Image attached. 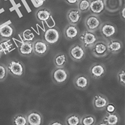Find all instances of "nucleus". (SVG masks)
<instances>
[{
  "instance_id": "37",
  "label": "nucleus",
  "mask_w": 125,
  "mask_h": 125,
  "mask_svg": "<svg viewBox=\"0 0 125 125\" xmlns=\"http://www.w3.org/2000/svg\"><path fill=\"white\" fill-rule=\"evenodd\" d=\"M1 55H2V53L0 52V58H1Z\"/></svg>"
},
{
  "instance_id": "1",
  "label": "nucleus",
  "mask_w": 125,
  "mask_h": 125,
  "mask_svg": "<svg viewBox=\"0 0 125 125\" xmlns=\"http://www.w3.org/2000/svg\"><path fill=\"white\" fill-rule=\"evenodd\" d=\"M42 40L49 45L54 46L58 44L61 39V33L57 27L48 28L42 34Z\"/></svg>"
},
{
  "instance_id": "26",
  "label": "nucleus",
  "mask_w": 125,
  "mask_h": 125,
  "mask_svg": "<svg viewBox=\"0 0 125 125\" xmlns=\"http://www.w3.org/2000/svg\"><path fill=\"white\" fill-rule=\"evenodd\" d=\"M96 118L91 114L84 115L81 117V125H95Z\"/></svg>"
},
{
  "instance_id": "22",
  "label": "nucleus",
  "mask_w": 125,
  "mask_h": 125,
  "mask_svg": "<svg viewBox=\"0 0 125 125\" xmlns=\"http://www.w3.org/2000/svg\"><path fill=\"white\" fill-rule=\"evenodd\" d=\"M53 62L56 67H64L68 62V58L64 53L59 52L55 56Z\"/></svg>"
},
{
  "instance_id": "35",
  "label": "nucleus",
  "mask_w": 125,
  "mask_h": 125,
  "mask_svg": "<svg viewBox=\"0 0 125 125\" xmlns=\"http://www.w3.org/2000/svg\"><path fill=\"white\" fill-rule=\"evenodd\" d=\"M37 3H41V4H43L47 2V0H36Z\"/></svg>"
},
{
  "instance_id": "13",
  "label": "nucleus",
  "mask_w": 125,
  "mask_h": 125,
  "mask_svg": "<svg viewBox=\"0 0 125 125\" xmlns=\"http://www.w3.org/2000/svg\"><path fill=\"white\" fill-rule=\"evenodd\" d=\"M105 10L104 0H90L89 10L92 14L99 15L103 13Z\"/></svg>"
},
{
  "instance_id": "31",
  "label": "nucleus",
  "mask_w": 125,
  "mask_h": 125,
  "mask_svg": "<svg viewBox=\"0 0 125 125\" xmlns=\"http://www.w3.org/2000/svg\"><path fill=\"white\" fill-rule=\"evenodd\" d=\"M105 110L107 113H114L116 112V106L114 104L109 102V104L107 105L105 109Z\"/></svg>"
},
{
  "instance_id": "15",
  "label": "nucleus",
  "mask_w": 125,
  "mask_h": 125,
  "mask_svg": "<svg viewBox=\"0 0 125 125\" xmlns=\"http://www.w3.org/2000/svg\"><path fill=\"white\" fill-rule=\"evenodd\" d=\"M64 34L67 40H73L79 37L80 35L79 29L76 25L69 24L64 29Z\"/></svg>"
},
{
  "instance_id": "14",
  "label": "nucleus",
  "mask_w": 125,
  "mask_h": 125,
  "mask_svg": "<svg viewBox=\"0 0 125 125\" xmlns=\"http://www.w3.org/2000/svg\"><path fill=\"white\" fill-rule=\"evenodd\" d=\"M73 84L77 89L80 90H84L89 86L90 79L86 75L80 74L75 77L73 80Z\"/></svg>"
},
{
  "instance_id": "19",
  "label": "nucleus",
  "mask_w": 125,
  "mask_h": 125,
  "mask_svg": "<svg viewBox=\"0 0 125 125\" xmlns=\"http://www.w3.org/2000/svg\"><path fill=\"white\" fill-rule=\"evenodd\" d=\"M15 29L12 24H5L0 28V38L4 40L10 39L14 35Z\"/></svg>"
},
{
  "instance_id": "29",
  "label": "nucleus",
  "mask_w": 125,
  "mask_h": 125,
  "mask_svg": "<svg viewBox=\"0 0 125 125\" xmlns=\"http://www.w3.org/2000/svg\"><path fill=\"white\" fill-rule=\"evenodd\" d=\"M8 71L6 66L0 63V82L4 81L8 75Z\"/></svg>"
},
{
  "instance_id": "3",
  "label": "nucleus",
  "mask_w": 125,
  "mask_h": 125,
  "mask_svg": "<svg viewBox=\"0 0 125 125\" xmlns=\"http://www.w3.org/2000/svg\"><path fill=\"white\" fill-rule=\"evenodd\" d=\"M6 67L8 72L14 77L21 78L25 74V66L23 62L18 60L14 59L10 60Z\"/></svg>"
},
{
  "instance_id": "24",
  "label": "nucleus",
  "mask_w": 125,
  "mask_h": 125,
  "mask_svg": "<svg viewBox=\"0 0 125 125\" xmlns=\"http://www.w3.org/2000/svg\"><path fill=\"white\" fill-rule=\"evenodd\" d=\"M13 125H28L26 115L23 113H18L12 119Z\"/></svg>"
},
{
  "instance_id": "36",
  "label": "nucleus",
  "mask_w": 125,
  "mask_h": 125,
  "mask_svg": "<svg viewBox=\"0 0 125 125\" xmlns=\"http://www.w3.org/2000/svg\"><path fill=\"white\" fill-rule=\"evenodd\" d=\"M96 125H108L106 123H105V122L103 121L102 120L101 121H100V122H98V123Z\"/></svg>"
},
{
  "instance_id": "34",
  "label": "nucleus",
  "mask_w": 125,
  "mask_h": 125,
  "mask_svg": "<svg viewBox=\"0 0 125 125\" xmlns=\"http://www.w3.org/2000/svg\"><path fill=\"white\" fill-rule=\"evenodd\" d=\"M121 16L122 17V18H123L124 20L125 18V8L124 7L123 9L121 10Z\"/></svg>"
},
{
  "instance_id": "2",
  "label": "nucleus",
  "mask_w": 125,
  "mask_h": 125,
  "mask_svg": "<svg viewBox=\"0 0 125 125\" xmlns=\"http://www.w3.org/2000/svg\"><path fill=\"white\" fill-rule=\"evenodd\" d=\"M70 78V73L64 67H55L51 72V78L54 84L62 86L65 84Z\"/></svg>"
},
{
  "instance_id": "12",
  "label": "nucleus",
  "mask_w": 125,
  "mask_h": 125,
  "mask_svg": "<svg viewBox=\"0 0 125 125\" xmlns=\"http://www.w3.org/2000/svg\"><path fill=\"white\" fill-rule=\"evenodd\" d=\"M50 45L43 40H36L33 42V50L35 55L43 56L48 53Z\"/></svg>"
},
{
  "instance_id": "28",
  "label": "nucleus",
  "mask_w": 125,
  "mask_h": 125,
  "mask_svg": "<svg viewBox=\"0 0 125 125\" xmlns=\"http://www.w3.org/2000/svg\"><path fill=\"white\" fill-rule=\"evenodd\" d=\"M22 38L24 41L32 42L35 38V35L30 30H25L22 33Z\"/></svg>"
},
{
  "instance_id": "7",
  "label": "nucleus",
  "mask_w": 125,
  "mask_h": 125,
  "mask_svg": "<svg viewBox=\"0 0 125 125\" xmlns=\"http://www.w3.org/2000/svg\"><path fill=\"white\" fill-rule=\"evenodd\" d=\"M84 24L87 30L90 32H94L99 29L102 25V21L98 15L90 14L86 17Z\"/></svg>"
},
{
  "instance_id": "18",
  "label": "nucleus",
  "mask_w": 125,
  "mask_h": 125,
  "mask_svg": "<svg viewBox=\"0 0 125 125\" xmlns=\"http://www.w3.org/2000/svg\"><path fill=\"white\" fill-rule=\"evenodd\" d=\"M106 44L109 52L114 54L119 53L124 46L121 41L116 39L109 40V41L106 42Z\"/></svg>"
},
{
  "instance_id": "21",
  "label": "nucleus",
  "mask_w": 125,
  "mask_h": 125,
  "mask_svg": "<svg viewBox=\"0 0 125 125\" xmlns=\"http://www.w3.org/2000/svg\"><path fill=\"white\" fill-rule=\"evenodd\" d=\"M108 125H119L120 122V117L116 112L107 113L102 120Z\"/></svg>"
},
{
  "instance_id": "9",
  "label": "nucleus",
  "mask_w": 125,
  "mask_h": 125,
  "mask_svg": "<svg viewBox=\"0 0 125 125\" xmlns=\"http://www.w3.org/2000/svg\"><path fill=\"white\" fill-rule=\"evenodd\" d=\"M28 125H43L44 119L40 111L33 110L29 111L26 115Z\"/></svg>"
},
{
  "instance_id": "5",
  "label": "nucleus",
  "mask_w": 125,
  "mask_h": 125,
  "mask_svg": "<svg viewBox=\"0 0 125 125\" xmlns=\"http://www.w3.org/2000/svg\"><path fill=\"white\" fill-rule=\"evenodd\" d=\"M79 37L80 40L82 43V46L84 48H92L98 40L94 32H90L87 29L80 34Z\"/></svg>"
},
{
  "instance_id": "23",
  "label": "nucleus",
  "mask_w": 125,
  "mask_h": 125,
  "mask_svg": "<svg viewBox=\"0 0 125 125\" xmlns=\"http://www.w3.org/2000/svg\"><path fill=\"white\" fill-rule=\"evenodd\" d=\"M81 117L77 113H71L66 117L65 125H81Z\"/></svg>"
},
{
  "instance_id": "17",
  "label": "nucleus",
  "mask_w": 125,
  "mask_h": 125,
  "mask_svg": "<svg viewBox=\"0 0 125 125\" xmlns=\"http://www.w3.org/2000/svg\"><path fill=\"white\" fill-rule=\"evenodd\" d=\"M18 51L23 56L29 57L33 53V42L23 41L19 45Z\"/></svg>"
},
{
  "instance_id": "11",
  "label": "nucleus",
  "mask_w": 125,
  "mask_h": 125,
  "mask_svg": "<svg viewBox=\"0 0 125 125\" xmlns=\"http://www.w3.org/2000/svg\"><path fill=\"white\" fill-rule=\"evenodd\" d=\"M92 53L97 57H102L108 54L109 52L106 42L104 41H97L92 47Z\"/></svg>"
},
{
  "instance_id": "27",
  "label": "nucleus",
  "mask_w": 125,
  "mask_h": 125,
  "mask_svg": "<svg viewBox=\"0 0 125 125\" xmlns=\"http://www.w3.org/2000/svg\"><path fill=\"white\" fill-rule=\"evenodd\" d=\"M90 6V0H80L77 3V9L81 13H84L89 11Z\"/></svg>"
},
{
  "instance_id": "30",
  "label": "nucleus",
  "mask_w": 125,
  "mask_h": 125,
  "mask_svg": "<svg viewBox=\"0 0 125 125\" xmlns=\"http://www.w3.org/2000/svg\"><path fill=\"white\" fill-rule=\"evenodd\" d=\"M117 79L119 83L122 86H125V71L122 68L117 73Z\"/></svg>"
},
{
  "instance_id": "6",
  "label": "nucleus",
  "mask_w": 125,
  "mask_h": 125,
  "mask_svg": "<svg viewBox=\"0 0 125 125\" xmlns=\"http://www.w3.org/2000/svg\"><path fill=\"white\" fill-rule=\"evenodd\" d=\"M100 32L104 38L110 40L117 34V28L113 23L106 22L102 23L100 27Z\"/></svg>"
},
{
  "instance_id": "32",
  "label": "nucleus",
  "mask_w": 125,
  "mask_h": 125,
  "mask_svg": "<svg viewBox=\"0 0 125 125\" xmlns=\"http://www.w3.org/2000/svg\"><path fill=\"white\" fill-rule=\"evenodd\" d=\"M48 125H65V124L60 120H54L51 121Z\"/></svg>"
},
{
  "instance_id": "8",
  "label": "nucleus",
  "mask_w": 125,
  "mask_h": 125,
  "mask_svg": "<svg viewBox=\"0 0 125 125\" xmlns=\"http://www.w3.org/2000/svg\"><path fill=\"white\" fill-rule=\"evenodd\" d=\"M91 76L93 78L99 79L103 77L106 74V67L104 64L99 62H96L92 64L89 70Z\"/></svg>"
},
{
  "instance_id": "16",
  "label": "nucleus",
  "mask_w": 125,
  "mask_h": 125,
  "mask_svg": "<svg viewBox=\"0 0 125 125\" xmlns=\"http://www.w3.org/2000/svg\"><path fill=\"white\" fill-rule=\"evenodd\" d=\"M82 18V14L77 8H73L69 10L67 13V19L69 24L76 25L79 23Z\"/></svg>"
},
{
  "instance_id": "20",
  "label": "nucleus",
  "mask_w": 125,
  "mask_h": 125,
  "mask_svg": "<svg viewBox=\"0 0 125 125\" xmlns=\"http://www.w3.org/2000/svg\"><path fill=\"white\" fill-rule=\"evenodd\" d=\"M36 17L40 22H48L52 17V12L48 8L44 7L40 8L36 12Z\"/></svg>"
},
{
  "instance_id": "25",
  "label": "nucleus",
  "mask_w": 125,
  "mask_h": 125,
  "mask_svg": "<svg viewBox=\"0 0 125 125\" xmlns=\"http://www.w3.org/2000/svg\"><path fill=\"white\" fill-rule=\"evenodd\" d=\"M13 44L10 40H4L0 41V52L2 53L7 54L10 52L12 48Z\"/></svg>"
},
{
  "instance_id": "10",
  "label": "nucleus",
  "mask_w": 125,
  "mask_h": 125,
  "mask_svg": "<svg viewBox=\"0 0 125 125\" xmlns=\"http://www.w3.org/2000/svg\"><path fill=\"white\" fill-rule=\"evenodd\" d=\"M109 100L105 95L98 93L93 98L92 105L95 110L98 111L104 110L109 104Z\"/></svg>"
},
{
  "instance_id": "4",
  "label": "nucleus",
  "mask_w": 125,
  "mask_h": 125,
  "mask_svg": "<svg viewBox=\"0 0 125 125\" xmlns=\"http://www.w3.org/2000/svg\"><path fill=\"white\" fill-rule=\"evenodd\" d=\"M69 55L73 61L81 62L86 57V49L81 44H75L70 47L69 51Z\"/></svg>"
},
{
  "instance_id": "33",
  "label": "nucleus",
  "mask_w": 125,
  "mask_h": 125,
  "mask_svg": "<svg viewBox=\"0 0 125 125\" xmlns=\"http://www.w3.org/2000/svg\"><path fill=\"white\" fill-rule=\"evenodd\" d=\"M66 3H68L69 5L70 6H75L76 4H77L78 2L80 0H64Z\"/></svg>"
}]
</instances>
